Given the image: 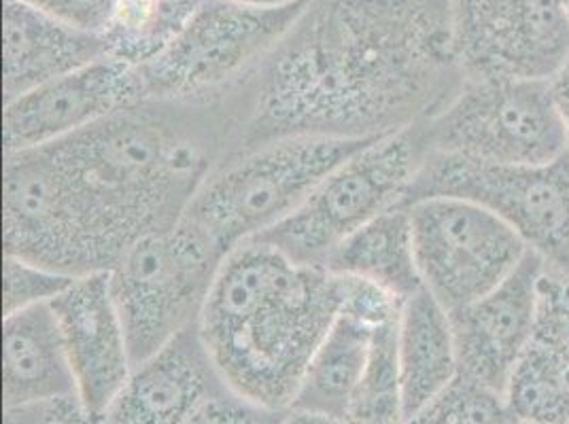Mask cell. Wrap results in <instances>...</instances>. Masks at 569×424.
<instances>
[{
    "label": "cell",
    "instance_id": "cell-1",
    "mask_svg": "<svg viewBox=\"0 0 569 424\" xmlns=\"http://www.w3.org/2000/svg\"><path fill=\"white\" fill-rule=\"evenodd\" d=\"M223 100L144 98L94 125L4 155V253L72 279L111 272L172 228L230 155Z\"/></svg>",
    "mask_w": 569,
    "mask_h": 424
},
{
    "label": "cell",
    "instance_id": "cell-2",
    "mask_svg": "<svg viewBox=\"0 0 569 424\" xmlns=\"http://www.w3.org/2000/svg\"><path fill=\"white\" fill-rule=\"evenodd\" d=\"M463 81L451 0H310L221 95L230 155L287 137L382 139L440 113Z\"/></svg>",
    "mask_w": 569,
    "mask_h": 424
},
{
    "label": "cell",
    "instance_id": "cell-3",
    "mask_svg": "<svg viewBox=\"0 0 569 424\" xmlns=\"http://www.w3.org/2000/svg\"><path fill=\"white\" fill-rule=\"evenodd\" d=\"M340 304L332 272L251 240L221 263L196 331L228 391L289 412Z\"/></svg>",
    "mask_w": 569,
    "mask_h": 424
},
{
    "label": "cell",
    "instance_id": "cell-4",
    "mask_svg": "<svg viewBox=\"0 0 569 424\" xmlns=\"http://www.w3.org/2000/svg\"><path fill=\"white\" fill-rule=\"evenodd\" d=\"M370 141L287 137L226 158L183 214L228 258L298 211L336 165Z\"/></svg>",
    "mask_w": 569,
    "mask_h": 424
},
{
    "label": "cell",
    "instance_id": "cell-5",
    "mask_svg": "<svg viewBox=\"0 0 569 424\" xmlns=\"http://www.w3.org/2000/svg\"><path fill=\"white\" fill-rule=\"evenodd\" d=\"M429 155L423 123L366 142L263 240L287 258L326 267L333 251L382 212L403 206Z\"/></svg>",
    "mask_w": 569,
    "mask_h": 424
},
{
    "label": "cell",
    "instance_id": "cell-6",
    "mask_svg": "<svg viewBox=\"0 0 569 424\" xmlns=\"http://www.w3.org/2000/svg\"><path fill=\"white\" fill-rule=\"evenodd\" d=\"M223 260L183 219L126 251L109 283L134 367L196 327Z\"/></svg>",
    "mask_w": 569,
    "mask_h": 424
},
{
    "label": "cell",
    "instance_id": "cell-7",
    "mask_svg": "<svg viewBox=\"0 0 569 424\" xmlns=\"http://www.w3.org/2000/svg\"><path fill=\"white\" fill-rule=\"evenodd\" d=\"M309 2L256 9L202 0L174 41L139 67L147 98L219 100L277 48Z\"/></svg>",
    "mask_w": 569,
    "mask_h": 424
},
{
    "label": "cell",
    "instance_id": "cell-8",
    "mask_svg": "<svg viewBox=\"0 0 569 424\" xmlns=\"http://www.w3.org/2000/svg\"><path fill=\"white\" fill-rule=\"evenodd\" d=\"M426 198L493 212L548 267L569 272V151L548 164H487L429 151L403 206Z\"/></svg>",
    "mask_w": 569,
    "mask_h": 424
},
{
    "label": "cell",
    "instance_id": "cell-9",
    "mask_svg": "<svg viewBox=\"0 0 569 424\" xmlns=\"http://www.w3.org/2000/svg\"><path fill=\"white\" fill-rule=\"evenodd\" d=\"M423 128L429 151L487 164H548L569 151L550 79H466Z\"/></svg>",
    "mask_w": 569,
    "mask_h": 424
},
{
    "label": "cell",
    "instance_id": "cell-10",
    "mask_svg": "<svg viewBox=\"0 0 569 424\" xmlns=\"http://www.w3.org/2000/svg\"><path fill=\"white\" fill-rule=\"evenodd\" d=\"M406 209L423 289L449 312L491 293L529 253L510 225L472 202L426 198Z\"/></svg>",
    "mask_w": 569,
    "mask_h": 424
},
{
    "label": "cell",
    "instance_id": "cell-11",
    "mask_svg": "<svg viewBox=\"0 0 569 424\" xmlns=\"http://www.w3.org/2000/svg\"><path fill=\"white\" fill-rule=\"evenodd\" d=\"M451 24L466 79L548 81L569 55L559 0H451Z\"/></svg>",
    "mask_w": 569,
    "mask_h": 424
},
{
    "label": "cell",
    "instance_id": "cell-12",
    "mask_svg": "<svg viewBox=\"0 0 569 424\" xmlns=\"http://www.w3.org/2000/svg\"><path fill=\"white\" fill-rule=\"evenodd\" d=\"M147 98L141 72L118 58H100L4 102V153L48 147Z\"/></svg>",
    "mask_w": 569,
    "mask_h": 424
},
{
    "label": "cell",
    "instance_id": "cell-13",
    "mask_svg": "<svg viewBox=\"0 0 569 424\" xmlns=\"http://www.w3.org/2000/svg\"><path fill=\"white\" fill-rule=\"evenodd\" d=\"M545 260L533 251L521 265L475 304L451 314L459 374L503 395L533 337L538 281Z\"/></svg>",
    "mask_w": 569,
    "mask_h": 424
},
{
    "label": "cell",
    "instance_id": "cell-14",
    "mask_svg": "<svg viewBox=\"0 0 569 424\" xmlns=\"http://www.w3.org/2000/svg\"><path fill=\"white\" fill-rule=\"evenodd\" d=\"M69 354L77 395L102 418L134 370L109 272L77 279L51 302Z\"/></svg>",
    "mask_w": 569,
    "mask_h": 424
},
{
    "label": "cell",
    "instance_id": "cell-15",
    "mask_svg": "<svg viewBox=\"0 0 569 424\" xmlns=\"http://www.w3.org/2000/svg\"><path fill=\"white\" fill-rule=\"evenodd\" d=\"M338 279L342 281V304L310 359L291 410L345 421L375 333L400 316L402 302L366 281Z\"/></svg>",
    "mask_w": 569,
    "mask_h": 424
},
{
    "label": "cell",
    "instance_id": "cell-16",
    "mask_svg": "<svg viewBox=\"0 0 569 424\" xmlns=\"http://www.w3.org/2000/svg\"><path fill=\"white\" fill-rule=\"evenodd\" d=\"M223 388L198 331L191 327L132 370L102 424H186Z\"/></svg>",
    "mask_w": 569,
    "mask_h": 424
},
{
    "label": "cell",
    "instance_id": "cell-17",
    "mask_svg": "<svg viewBox=\"0 0 569 424\" xmlns=\"http://www.w3.org/2000/svg\"><path fill=\"white\" fill-rule=\"evenodd\" d=\"M107 55L102 37L62 24L20 0H2L4 102Z\"/></svg>",
    "mask_w": 569,
    "mask_h": 424
},
{
    "label": "cell",
    "instance_id": "cell-18",
    "mask_svg": "<svg viewBox=\"0 0 569 424\" xmlns=\"http://www.w3.org/2000/svg\"><path fill=\"white\" fill-rule=\"evenodd\" d=\"M71 395H77V384L51 304L7 314L2 321L4 407Z\"/></svg>",
    "mask_w": 569,
    "mask_h": 424
},
{
    "label": "cell",
    "instance_id": "cell-19",
    "mask_svg": "<svg viewBox=\"0 0 569 424\" xmlns=\"http://www.w3.org/2000/svg\"><path fill=\"white\" fill-rule=\"evenodd\" d=\"M398 359L408 421L459 374L451 314L426 289L408 297L400 310Z\"/></svg>",
    "mask_w": 569,
    "mask_h": 424
},
{
    "label": "cell",
    "instance_id": "cell-20",
    "mask_svg": "<svg viewBox=\"0 0 569 424\" xmlns=\"http://www.w3.org/2000/svg\"><path fill=\"white\" fill-rule=\"evenodd\" d=\"M326 270L336 276L375 284L403 304L423 289L408 209L398 206L382 212L353 232L326 261Z\"/></svg>",
    "mask_w": 569,
    "mask_h": 424
},
{
    "label": "cell",
    "instance_id": "cell-21",
    "mask_svg": "<svg viewBox=\"0 0 569 424\" xmlns=\"http://www.w3.org/2000/svg\"><path fill=\"white\" fill-rule=\"evenodd\" d=\"M202 0H119L113 20L102 34L107 53L142 67L160 55L190 22Z\"/></svg>",
    "mask_w": 569,
    "mask_h": 424
},
{
    "label": "cell",
    "instance_id": "cell-22",
    "mask_svg": "<svg viewBox=\"0 0 569 424\" xmlns=\"http://www.w3.org/2000/svg\"><path fill=\"white\" fill-rule=\"evenodd\" d=\"M508 412L527 424H569V363L529 344L503 391Z\"/></svg>",
    "mask_w": 569,
    "mask_h": 424
},
{
    "label": "cell",
    "instance_id": "cell-23",
    "mask_svg": "<svg viewBox=\"0 0 569 424\" xmlns=\"http://www.w3.org/2000/svg\"><path fill=\"white\" fill-rule=\"evenodd\" d=\"M400 316L380 325L363 374L349 403L347 424H406L402 377L398 359Z\"/></svg>",
    "mask_w": 569,
    "mask_h": 424
},
{
    "label": "cell",
    "instance_id": "cell-24",
    "mask_svg": "<svg viewBox=\"0 0 569 424\" xmlns=\"http://www.w3.org/2000/svg\"><path fill=\"white\" fill-rule=\"evenodd\" d=\"M512 416L503 395L457 374L451 384L406 424H508Z\"/></svg>",
    "mask_w": 569,
    "mask_h": 424
},
{
    "label": "cell",
    "instance_id": "cell-25",
    "mask_svg": "<svg viewBox=\"0 0 569 424\" xmlns=\"http://www.w3.org/2000/svg\"><path fill=\"white\" fill-rule=\"evenodd\" d=\"M531 344L569 363V272L545 265L538 281Z\"/></svg>",
    "mask_w": 569,
    "mask_h": 424
},
{
    "label": "cell",
    "instance_id": "cell-26",
    "mask_svg": "<svg viewBox=\"0 0 569 424\" xmlns=\"http://www.w3.org/2000/svg\"><path fill=\"white\" fill-rule=\"evenodd\" d=\"M77 279L53 272L32 261L4 255L2 267V310L4 316L26 307L51 304Z\"/></svg>",
    "mask_w": 569,
    "mask_h": 424
},
{
    "label": "cell",
    "instance_id": "cell-27",
    "mask_svg": "<svg viewBox=\"0 0 569 424\" xmlns=\"http://www.w3.org/2000/svg\"><path fill=\"white\" fill-rule=\"evenodd\" d=\"M289 412H277L223 388L204 401L186 424H283Z\"/></svg>",
    "mask_w": 569,
    "mask_h": 424
},
{
    "label": "cell",
    "instance_id": "cell-28",
    "mask_svg": "<svg viewBox=\"0 0 569 424\" xmlns=\"http://www.w3.org/2000/svg\"><path fill=\"white\" fill-rule=\"evenodd\" d=\"M49 18L102 37L113 20L119 0H20Z\"/></svg>",
    "mask_w": 569,
    "mask_h": 424
},
{
    "label": "cell",
    "instance_id": "cell-29",
    "mask_svg": "<svg viewBox=\"0 0 569 424\" xmlns=\"http://www.w3.org/2000/svg\"><path fill=\"white\" fill-rule=\"evenodd\" d=\"M4 424H102L79 395L4 407Z\"/></svg>",
    "mask_w": 569,
    "mask_h": 424
},
{
    "label": "cell",
    "instance_id": "cell-30",
    "mask_svg": "<svg viewBox=\"0 0 569 424\" xmlns=\"http://www.w3.org/2000/svg\"><path fill=\"white\" fill-rule=\"evenodd\" d=\"M550 92H552L557 113H559V119H561L563 130H566L569 149V55L566 58V62L561 64V69L550 77Z\"/></svg>",
    "mask_w": 569,
    "mask_h": 424
},
{
    "label": "cell",
    "instance_id": "cell-31",
    "mask_svg": "<svg viewBox=\"0 0 569 424\" xmlns=\"http://www.w3.org/2000/svg\"><path fill=\"white\" fill-rule=\"evenodd\" d=\"M283 424H347L345 421H336L328 416H319V414H309V412H289Z\"/></svg>",
    "mask_w": 569,
    "mask_h": 424
},
{
    "label": "cell",
    "instance_id": "cell-32",
    "mask_svg": "<svg viewBox=\"0 0 569 424\" xmlns=\"http://www.w3.org/2000/svg\"><path fill=\"white\" fill-rule=\"evenodd\" d=\"M226 2H234V4H242V7H256V9H279V7L305 2V0H226Z\"/></svg>",
    "mask_w": 569,
    "mask_h": 424
},
{
    "label": "cell",
    "instance_id": "cell-33",
    "mask_svg": "<svg viewBox=\"0 0 569 424\" xmlns=\"http://www.w3.org/2000/svg\"><path fill=\"white\" fill-rule=\"evenodd\" d=\"M559 4H561V9H563V13L568 16L569 20V0H559Z\"/></svg>",
    "mask_w": 569,
    "mask_h": 424
},
{
    "label": "cell",
    "instance_id": "cell-34",
    "mask_svg": "<svg viewBox=\"0 0 569 424\" xmlns=\"http://www.w3.org/2000/svg\"><path fill=\"white\" fill-rule=\"evenodd\" d=\"M508 424H527V423H521V421H515V418H510V421H508Z\"/></svg>",
    "mask_w": 569,
    "mask_h": 424
}]
</instances>
